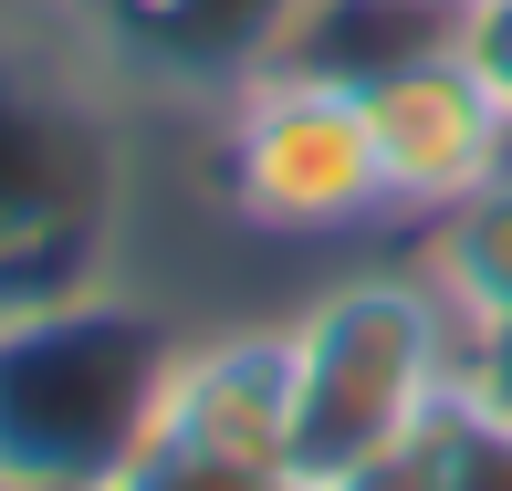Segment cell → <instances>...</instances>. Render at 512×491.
Returning <instances> with one entry per match:
<instances>
[{
	"label": "cell",
	"mask_w": 512,
	"mask_h": 491,
	"mask_svg": "<svg viewBox=\"0 0 512 491\" xmlns=\"http://www.w3.org/2000/svg\"><path fill=\"white\" fill-rule=\"evenodd\" d=\"M136 105L32 0H0V303L126 272Z\"/></svg>",
	"instance_id": "obj_1"
},
{
	"label": "cell",
	"mask_w": 512,
	"mask_h": 491,
	"mask_svg": "<svg viewBox=\"0 0 512 491\" xmlns=\"http://www.w3.org/2000/svg\"><path fill=\"white\" fill-rule=\"evenodd\" d=\"M189 324L126 272L42 303H0V481L115 491L168 408Z\"/></svg>",
	"instance_id": "obj_2"
},
{
	"label": "cell",
	"mask_w": 512,
	"mask_h": 491,
	"mask_svg": "<svg viewBox=\"0 0 512 491\" xmlns=\"http://www.w3.org/2000/svg\"><path fill=\"white\" fill-rule=\"evenodd\" d=\"M293 460L335 491L418 450L471 387V324L429 283V262H356L293 303Z\"/></svg>",
	"instance_id": "obj_3"
},
{
	"label": "cell",
	"mask_w": 512,
	"mask_h": 491,
	"mask_svg": "<svg viewBox=\"0 0 512 491\" xmlns=\"http://www.w3.org/2000/svg\"><path fill=\"white\" fill-rule=\"evenodd\" d=\"M209 189L262 241H356V230H377L387 178H377L356 74L283 53L241 95H220L209 105Z\"/></svg>",
	"instance_id": "obj_4"
},
{
	"label": "cell",
	"mask_w": 512,
	"mask_h": 491,
	"mask_svg": "<svg viewBox=\"0 0 512 491\" xmlns=\"http://www.w3.org/2000/svg\"><path fill=\"white\" fill-rule=\"evenodd\" d=\"M356 95H366V136H377L387 220H408V230H429L439 209H460L512 168V105L481 84V63L450 32L387 53L377 74H356Z\"/></svg>",
	"instance_id": "obj_5"
},
{
	"label": "cell",
	"mask_w": 512,
	"mask_h": 491,
	"mask_svg": "<svg viewBox=\"0 0 512 491\" xmlns=\"http://www.w3.org/2000/svg\"><path fill=\"white\" fill-rule=\"evenodd\" d=\"M53 21L126 105H220L293 53L304 0H63Z\"/></svg>",
	"instance_id": "obj_6"
},
{
	"label": "cell",
	"mask_w": 512,
	"mask_h": 491,
	"mask_svg": "<svg viewBox=\"0 0 512 491\" xmlns=\"http://www.w3.org/2000/svg\"><path fill=\"white\" fill-rule=\"evenodd\" d=\"M147 439H199V450L293 460V324L283 314L189 324L178 377H168V408H157Z\"/></svg>",
	"instance_id": "obj_7"
},
{
	"label": "cell",
	"mask_w": 512,
	"mask_h": 491,
	"mask_svg": "<svg viewBox=\"0 0 512 491\" xmlns=\"http://www.w3.org/2000/svg\"><path fill=\"white\" fill-rule=\"evenodd\" d=\"M418 262H429V283L450 293V314L471 324V335L512 324V168L492 189H471L460 209H439V220L418 230Z\"/></svg>",
	"instance_id": "obj_8"
},
{
	"label": "cell",
	"mask_w": 512,
	"mask_h": 491,
	"mask_svg": "<svg viewBox=\"0 0 512 491\" xmlns=\"http://www.w3.org/2000/svg\"><path fill=\"white\" fill-rule=\"evenodd\" d=\"M115 491H324L304 460H251V450H199V439H147L115 471Z\"/></svg>",
	"instance_id": "obj_9"
},
{
	"label": "cell",
	"mask_w": 512,
	"mask_h": 491,
	"mask_svg": "<svg viewBox=\"0 0 512 491\" xmlns=\"http://www.w3.org/2000/svg\"><path fill=\"white\" fill-rule=\"evenodd\" d=\"M429 491H512V408L460 387V408L429 439Z\"/></svg>",
	"instance_id": "obj_10"
},
{
	"label": "cell",
	"mask_w": 512,
	"mask_h": 491,
	"mask_svg": "<svg viewBox=\"0 0 512 491\" xmlns=\"http://www.w3.org/2000/svg\"><path fill=\"white\" fill-rule=\"evenodd\" d=\"M450 42L481 63V84L512 105V0H460V21H450Z\"/></svg>",
	"instance_id": "obj_11"
},
{
	"label": "cell",
	"mask_w": 512,
	"mask_h": 491,
	"mask_svg": "<svg viewBox=\"0 0 512 491\" xmlns=\"http://www.w3.org/2000/svg\"><path fill=\"white\" fill-rule=\"evenodd\" d=\"M471 387L512 408V324H492V335H471Z\"/></svg>",
	"instance_id": "obj_12"
},
{
	"label": "cell",
	"mask_w": 512,
	"mask_h": 491,
	"mask_svg": "<svg viewBox=\"0 0 512 491\" xmlns=\"http://www.w3.org/2000/svg\"><path fill=\"white\" fill-rule=\"evenodd\" d=\"M418 11H460V0H418Z\"/></svg>",
	"instance_id": "obj_13"
},
{
	"label": "cell",
	"mask_w": 512,
	"mask_h": 491,
	"mask_svg": "<svg viewBox=\"0 0 512 491\" xmlns=\"http://www.w3.org/2000/svg\"><path fill=\"white\" fill-rule=\"evenodd\" d=\"M32 11H63V0H32Z\"/></svg>",
	"instance_id": "obj_14"
},
{
	"label": "cell",
	"mask_w": 512,
	"mask_h": 491,
	"mask_svg": "<svg viewBox=\"0 0 512 491\" xmlns=\"http://www.w3.org/2000/svg\"><path fill=\"white\" fill-rule=\"evenodd\" d=\"M0 491H32V481H0Z\"/></svg>",
	"instance_id": "obj_15"
}]
</instances>
